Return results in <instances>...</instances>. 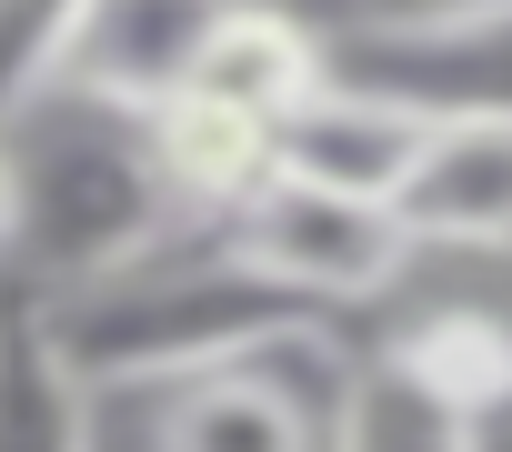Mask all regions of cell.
<instances>
[{
	"mask_svg": "<svg viewBox=\"0 0 512 452\" xmlns=\"http://www.w3.org/2000/svg\"><path fill=\"white\" fill-rule=\"evenodd\" d=\"M151 141H161V181H171V201L191 221L251 211L272 191V171H282V131L231 111V101H211V91H181L171 111H151Z\"/></svg>",
	"mask_w": 512,
	"mask_h": 452,
	"instance_id": "cell-10",
	"label": "cell"
},
{
	"mask_svg": "<svg viewBox=\"0 0 512 452\" xmlns=\"http://www.w3.org/2000/svg\"><path fill=\"white\" fill-rule=\"evenodd\" d=\"M191 91H211V101H231V111L282 131L312 91H332V31H312L302 11H282V0H231Z\"/></svg>",
	"mask_w": 512,
	"mask_h": 452,
	"instance_id": "cell-9",
	"label": "cell"
},
{
	"mask_svg": "<svg viewBox=\"0 0 512 452\" xmlns=\"http://www.w3.org/2000/svg\"><path fill=\"white\" fill-rule=\"evenodd\" d=\"M91 11H101V0H0V131H11L31 101L61 91Z\"/></svg>",
	"mask_w": 512,
	"mask_h": 452,
	"instance_id": "cell-14",
	"label": "cell"
},
{
	"mask_svg": "<svg viewBox=\"0 0 512 452\" xmlns=\"http://www.w3.org/2000/svg\"><path fill=\"white\" fill-rule=\"evenodd\" d=\"M0 161H11V302L81 292L191 221L161 181L151 121L81 91L31 101L0 131Z\"/></svg>",
	"mask_w": 512,
	"mask_h": 452,
	"instance_id": "cell-2",
	"label": "cell"
},
{
	"mask_svg": "<svg viewBox=\"0 0 512 452\" xmlns=\"http://www.w3.org/2000/svg\"><path fill=\"white\" fill-rule=\"evenodd\" d=\"M231 242L251 252V272H272L322 322L352 302H402L422 272V242L402 232V211H372V201H342V191H312L282 171L251 211H231Z\"/></svg>",
	"mask_w": 512,
	"mask_h": 452,
	"instance_id": "cell-3",
	"label": "cell"
},
{
	"mask_svg": "<svg viewBox=\"0 0 512 452\" xmlns=\"http://www.w3.org/2000/svg\"><path fill=\"white\" fill-rule=\"evenodd\" d=\"M372 352H392V362H402L432 402H452L462 422H482V412L512 402V312H492V302H472V292L402 302Z\"/></svg>",
	"mask_w": 512,
	"mask_h": 452,
	"instance_id": "cell-11",
	"label": "cell"
},
{
	"mask_svg": "<svg viewBox=\"0 0 512 452\" xmlns=\"http://www.w3.org/2000/svg\"><path fill=\"white\" fill-rule=\"evenodd\" d=\"M402 232L442 262H512V121H462L402 191Z\"/></svg>",
	"mask_w": 512,
	"mask_h": 452,
	"instance_id": "cell-8",
	"label": "cell"
},
{
	"mask_svg": "<svg viewBox=\"0 0 512 452\" xmlns=\"http://www.w3.org/2000/svg\"><path fill=\"white\" fill-rule=\"evenodd\" d=\"M472 442H482V452H512V402H502V412H482V422H472Z\"/></svg>",
	"mask_w": 512,
	"mask_h": 452,
	"instance_id": "cell-16",
	"label": "cell"
},
{
	"mask_svg": "<svg viewBox=\"0 0 512 452\" xmlns=\"http://www.w3.org/2000/svg\"><path fill=\"white\" fill-rule=\"evenodd\" d=\"M31 312H41L51 352L81 372L91 402H121V392L151 402V392H181L201 372H231V362H262V352H292V342L332 332L272 272H251L231 221H181L141 262H121L81 292H51Z\"/></svg>",
	"mask_w": 512,
	"mask_h": 452,
	"instance_id": "cell-1",
	"label": "cell"
},
{
	"mask_svg": "<svg viewBox=\"0 0 512 452\" xmlns=\"http://www.w3.org/2000/svg\"><path fill=\"white\" fill-rule=\"evenodd\" d=\"M0 322H11V292H0Z\"/></svg>",
	"mask_w": 512,
	"mask_h": 452,
	"instance_id": "cell-18",
	"label": "cell"
},
{
	"mask_svg": "<svg viewBox=\"0 0 512 452\" xmlns=\"http://www.w3.org/2000/svg\"><path fill=\"white\" fill-rule=\"evenodd\" d=\"M332 452H482V442H472V422H462L452 402H432L392 352H352Z\"/></svg>",
	"mask_w": 512,
	"mask_h": 452,
	"instance_id": "cell-13",
	"label": "cell"
},
{
	"mask_svg": "<svg viewBox=\"0 0 512 452\" xmlns=\"http://www.w3.org/2000/svg\"><path fill=\"white\" fill-rule=\"evenodd\" d=\"M332 81H362L442 131L512 121V11L472 21H402V31H332Z\"/></svg>",
	"mask_w": 512,
	"mask_h": 452,
	"instance_id": "cell-5",
	"label": "cell"
},
{
	"mask_svg": "<svg viewBox=\"0 0 512 452\" xmlns=\"http://www.w3.org/2000/svg\"><path fill=\"white\" fill-rule=\"evenodd\" d=\"M91 412L101 402L51 352L41 312L11 302V322H0V452H91Z\"/></svg>",
	"mask_w": 512,
	"mask_h": 452,
	"instance_id": "cell-12",
	"label": "cell"
},
{
	"mask_svg": "<svg viewBox=\"0 0 512 452\" xmlns=\"http://www.w3.org/2000/svg\"><path fill=\"white\" fill-rule=\"evenodd\" d=\"M0 292H11V161H0Z\"/></svg>",
	"mask_w": 512,
	"mask_h": 452,
	"instance_id": "cell-17",
	"label": "cell"
},
{
	"mask_svg": "<svg viewBox=\"0 0 512 452\" xmlns=\"http://www.w3.org/2000/svg\"><path fill=\"white\" fill-rule=\"evenodd\" d=\"M342 382H352V352H332V332L201 372L181 392H151V452H332Z\"/></svg>",
	"mask_w": 512,
	"mask_h": 452,
	"instance_id": "cell-4",
	"label": "cell"
},
{
	"mask_svg": "<svg viewBox=\"0 0 512 452\" xmlns=\"http://www.w3.org/2000/svg\"><path fill=\"white\" fill-rule=\"evenodd\" d=\"M472 11H512V0H352L342 31H402V21H472Z\"/></svg>",
	"mask_w": 512,
	"mask_h": 452,
	"instance_id": "cell-15",
	"label": "cell"
},
{
	"mask_svg": "<svg viewBox=\"0 0 512 452\" xmlns=\"http://www.w3.org/2000/svg\"><path fill=\"white\" fill-rule=\"evenodd\" d=\"M432 141H442V121H422V111L362 91V81H332V91H312L282 121V181H312V191L402 211V191L422 181Z\"/></svg>",
	"mask_w": 512,
	"mask_h": 452,
	"instance_id": "cell-6",
	"label": "cell"
},
{
	"mask_svg": "<svg viewBox=\"0 0 512 452\" xmlns=\"http://www.w3.org/2000/svg\"><path fill=\"white\" fill-rule=\"evenodd\" d=\"M221 11L231 0H101L81 51H71V71H61V91L151 121V111H171L201 81V51H211Z\"/></svg>",
	"mask_w": 512,
	"mask_h": 452,
	"instance_id": "cell-7",
	"label": "cell"
}]
</instances>
